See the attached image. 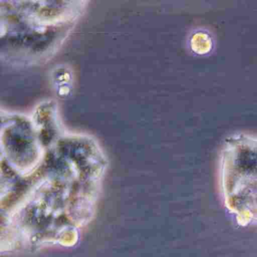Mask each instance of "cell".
I'll return each instance as SVG.
<instances>
[{
  "mask_svg": "<svg viewBox=\"0 0 257 257\" xmlns=\"http://www.w3.org/2000/svg\"><path fill=\"white\" fill-rule=\"evenodd\" d=\"M220 182L225 206L238 223H257V135L235 133L220 155Z\"/></svg>",
  "mask_w": 257,
  "mask_h": 257,
  "instance_id": "6da1fadb",
  "label": "cell"
},
{
  "mask_svg": "<svg viewBox=\"0 0 257 257\" xmlns=\"http://www.w3.org/2000/svg\"><path fill=\"white\" fill-rule=\"evenodd\" d=\"M191 45L193 51L199 55L209 52L212 48V41L209 36L204 33H197L192 39Z\"/></svg>",
  "mask_w": 257,
  "mask_h": 257,
  "instance_id": "7a4b0ae2",
  "label": "cell"
}]
</instances>
